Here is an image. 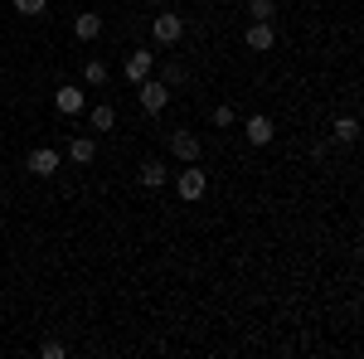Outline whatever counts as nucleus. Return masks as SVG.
<instances>
[{"label":"nucleus","instance_id":"obj_1","mask_svg":"<svg viewBox=\"0 0 364 359\" xmlns=\"http://www.w3.org/2000/svg\"><path fill=\"white\" fill-rule=\"evenodd\" d=\"M170 180H175V190H180V199H185V204H199V199H204V190H209V175L199 170V161H195V166L170 170Z\"/></svg>","mask_w":364,"mask_h":359},{"label":"nucleus","instance_id":"obj_2","mask_svg":"<svg viewBox=\"0 0 364 359\" xmlns=\"http://www.w3.org/2000/svg\"><path fill=\"white\" fill-rule=\"evenodd\" d=\"M25 170L34 175V180H49V175L63 170V151H54V146H34V151L25 156Z\"/></svg>","mask_w":364,"mask_h":359},{"label":"nucleus","instance_id":"obj_3","mask_svg":"<svg viewBox=\"0 0 364 359\" xmlns=\"http://www.w3.org/2000/svg\"><path fill=\"white\" fill-rule=\"evenodd\" d=\"M136 87H141L136 97H141V112H146V117H161V112L170 107V87L161 83V78H156V73H151V78H146V83H136Z\"/></svg>","mask_w":364,"mask_h":359},{"label":"nucleus","instance_id":"obj_4","mask_svg":"<svg viewBox=\"0 0 364 359\" xmlns=\"http://www.w3.org/2000/svg\"><path fill=\"white\" fill-rule=\"evenodd\" d=\"M151 39H156L161 49H175V44L185 39V20H180V15H156V20H151Z\"/></svg>","mask_w":364,"mask_h":359},{"label":"nucleus","instance_id":"obj_5","mask_svg":"<svg viewBox=\"0 0 364 359\" xmlns=\"http://www.w3.org/2000/svg\"><path fill=\"white\" fill-rule=\"evenodd\" d=\"M54 107H58V117H78V112H87V87L63 83V87L54 92Z\"/></svg>","mask_w":364,"mask_h":359},{"label":"nucleus","instance_id":"obj_6","mask_svg":"<svg viewBox=\"0 0 364 359\" xmlns=\"http://www.w3.org/2000/svg\"><path fill=\"white\" fill-rule=\"evenodd\" d=\"M170 156H175V166H195L199 156H204V146H199L195 132H175L170 136Z\"/></svg>","mask_w":364,"mask_h":359},{"label":"nucleus","instance_id":"obj_7","mask_svg":"<svg viewBox=\"0 0 364 359\" xmlns=\"http://www.w3.org/2000/svg\"><path fill=\"white\" fill-rule=\"evenodd\" d=\"M122 73H127V83H146V78L156 73V54H151V49H132L127 63H122Z\"/></svg>","mask_w":364,"mask_h":359},{"label":"nucleus","instance_id":"obj_8","mask_svg":"<svg viewBox=\"0 0 364 359\" xmlns=\"http://www.w3.org/2000/svg\"><path fill=\"white\" fill-rule=\"evenodd\" d=\"M243 44H248L252 54H267V49L277 44V29H272V20H252V25L243 29Z\"/></svg>","mask_w":364,"mask_h":359},{"label":"nucleus","instance_id":"obj_9","mask_svg":"<svg viewBox=\"0 0 364 359\" xmlns=\"http://www.w3.org/2000/svg\"><path fill=\"white\" fill-rule=\"evenodd\" d=\"M243 136H248V146H272L277 122H272V117H262V112H252L248 122H243Z\"/></svg>","mask_w":364,"mask_h":359},{"label":"nucleus","instance_id":"obj_10","mask_svg":"<svg viewBox=\"0 0 364 359\" xmlns=\"http://www.w3.org/2000/svg\"><path fill=\"white\" fill-rule=\"evenodd\" d=\"M141 185H146V190H166L170 185V166L166 161H141Z\"/></svg>","mask_w":364,"mask_h":359},{"label":"nucleus","instance_id":"obj_11","mask_svg":"<svg viewBox=\"0 0 364 359\" xmlns=\"http://www.w3.org/2000/svg\"><path fill=\"white\" fill-rule=\"evenodd\" d=\"M68 161L73 166H92L97 161V136H73L68 141Z\"/></svg>","mask_w":364,"mask_h":359},{"label":"nucleus","instance_id":"obj_12","mask_svg":"<svg viewBox=\"0 0 364 359\" xmlns=\"http://www.w3.org/2000/svg\"><path fill=\"white\" fill-rule=\"evenodd\" d=\"M73 34H78L83 44H92V39H102V15H92V10H83V15L73 20Z\"/></svg>","mask_w":364,"mask_h":359},{"label":"nucleus","instance_id":"obj_13","mask_svg":"<svg viewBox=\"0 0 364 359\" xmlns=\"http://www.w3.org/2000/svg\"><path fill=\"white\" fill-rule=\"evenodd\" d=\"M107 78H112L107 58H87L83 63V87H107Z\"/></svg>","mask_w":364,"mask_h":359},{"label":"nucleus","instance_id":"obj_14","mask_svg":"<svg viewBox=\"0 0 364 359\" xmlns=\"http://www.w3.org/2000/svg\"><path fill=\"white\" fill-rule=\"evenodd\" d=\"M87 127H92V132H112V127H117V107H112V102L87 107Z\"/></svg>","mask_w":364,"mask_h":359},{"label":"nucleus","instance_id":"obj_15","mask_svg":"<svg viewBox=\"0 0 364 359\" xmlns=\"http://www.w3.org/2000/svg\"><path fill=\"white\" fill-rule=\"evenodd\" d=\"M360 136V122H355V117H350V112H345V117H336V122H331V141H340V146H350V141Z\"/></svg>","mask_w":364,"mask_h":359},{"label":"nucleus","instance_id":"obj_16","mask_svg":"<svg viewBox=\"0 0 364 359\" xmlns=\"http://www.w3.org/2000/svg\"><path fill=\"white\" fill-rule=\"evenodd\" d=\"M156 78H161L166 87H180L190 73H185V63H175V58H170V63H161V73H156Z\"/></svg>","mask_w":364,"mask_h":359},{"label":"nucleus","instance_id":"obj_17","mask_svg":"<svg viewBox=\"0 0 364 359\" xmlns=\"http://www.w3.org/2000/svg\"><path fill=\"white\" fill-rule=\"evenodd\" d=\"M248 15H252V20H272V15H277V0H252Z\"/></svg>","mask_w":364,"mask_h":359},{"label":"nucleus","instance_id":"obj_18","mask_svg":"<svg viewBox=\"0 0 364 359\" xmlns=\"http://www.w3.org/2000/svg\"><path fill=\"white\" fill-rule=\"evenodd\" d=\"M15 10L34 20V15H44V10H49V0H15Z\"/></svg>","mask_w":364,"mask_h":359},{"label":"nucleus","instance_id":"obj_19","mask_svg":"<svg viewBox=\"0 0 364 359\" xmlns=\"http://www.w3.org/2000/svg\"><path fill=\"white\" fill-rule=\"evenodd\" d=\"M233 122H238V112L228 107V102H219V107H214V127H233Z\"/></svg>","mask_w":364,"mask_h":359},{"label":"nucleus","instance_id":"obj_20","mask_svg":"<svg viewBox=\"0 0 364 359\" xmlns=\"http://www.w3.org/2000/svg\"><path fill=\"white\" fill-rule=\"evenodd\" d=\"M39 355H44V359H63V340H44Z\"/></svg>","mask_w":364,"mask_h":359},{"label":"nucleus","instance_id":"obj_21","mask_svg":"<svg viewBox=\"0 0 364 359\" xmlns=\"http://www.w3.org/2000/svg\"><path fill=\"white\" fill-rule=\"evenodd\" d=\"M141 5H151V10H161V5H166V0H141Z\"/></svg>","mask_w":364,"mask_h":359}]
</instances>
